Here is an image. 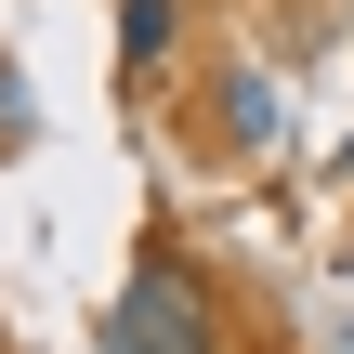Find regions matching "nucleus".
<instances>
[{
  "mask_svg": "<svg viewBox=\"0 0 354 354\" xmlns=\"http://www.w3.org/2000/svg\"><path fill=\"white\" fill-rule=\"evenodd\" d=\"M92 354H223V289H210V263H197L184 236H145L131 276H118V302H105V328H92Z\"/></svg>",
  "mask_w": 354,
  "mask_h": 354,
  "instance_id": "1",
  "label": "nucleus"
},
{
  "mask_svg": "<svg viewBox=\"0 0 354 354\" xmlns=\"http://www.w3.org/2000/svg\"><path fill=\"white\" fill-rule=\"evenodd\" d=\"M210 131H223V158H276V145H289L276 66H223V79H210Z\"/></svg>",
  "mask_w": 354,
  "mask_h": 354,
  "instance_id": "2",
  "label": "nucleus"
},
{
  "mask_svg": "<svg viewBox=\"0 0 354 354\" xmlns=\"http://www.w3.org/2000/svg\"><path fill=\"white\" fill-rule=\"evenodd\" d=\"M184 53V0H118V92H145Z\"/></svg>",
  "mask_w": 354,
  "mask_h": 354,
  "instance_id": "3",
  "label": "nucleus"
},
{
  "mask_svg": "<svg viewBox=\"0 0 354 354\" xmlns=\"http://www.w3.org/2000/svg\"><path fill=\"white\" fill-rule=\"evenodd\" d=\"M0 131L26 145V66H13V53H0Z\"/></svg>",
  "mask_w": 354,
  "mask_h": 354,
  "instance_id": "4",
  "label": "nucleus"
},
{
  "mask_svg": "<svg viewBox=\"0 0 354 354\" xmlns=\"http://www.w3.org/2000/svg\"><path fill=\"white\" fill-rule=\"evenodd\" d=\"M328 184H354V145H342V158H328Z\"/></svg>",
  "mask_w": 354,
  "mask_h": 354,
  "instance_id": "5",
  "label": "nucleus"
},
{
  "mask_svg": "<svg viewBox=\"0 0 354 354\" xmlns=\"http://www.w3.org/2000/svg\"><path fill=\"white\" fill-rule=\"evenodd\" d=\"M342 39H354V0H342Z\"/></svg>",
  "mask_w": 354,
  "mask_h": 354,
  "instance_id": "6",
  "label": "nucleus"
},
{
  "mask_svg": "<svg viewBox=\"0 0 354 354\" xmlns=\"http://www.w3.org/2000/svg\"><path fill=\"white\" fill-rule=\"evenodd\" d=\"M342 354H354V315H342Z\"/></svg>",
  "mask_w": 354,
  "mask_h": 354,
  "instance_id": "7",
  "label": "nucleus"
}]
</instances>
